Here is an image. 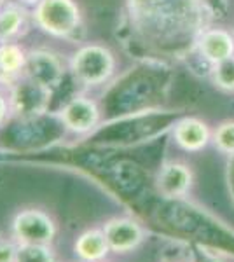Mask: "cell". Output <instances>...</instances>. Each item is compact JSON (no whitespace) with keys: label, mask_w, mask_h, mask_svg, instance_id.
<instances>
[{"label":"cell","mask_w":234,"mask_h":262,"mask_svg":"<svg viewBox=\"0 0 234 262\" xmlns=\"http://www.w3.org/2000/svg\"><path fill=\"white\" fill-rule=\"evenodd\" d=\"M28 30V11L21 4H6L0 9V44L16 42Z\"/></svg>","instance_id":"13"},{"label":"cell","mask_w":234,"mask_h":262,"mask_svg":"<svg viewBox=\"0 0 234 262\" xmlns=\"http://www.w3.org/2000/svg\"><path fill=\"white\" fill-rule=\"evenodd\" d=\"M16 262H58L51 245L18 243Z\"/></svg>","instance_id":"16"},{"label":"cell","mask_w":234,"mask_h":262,"mask_svg":"<svg viewBox=\"0 0 234 262\" xmlns=\"http://www.w3.org/2000/svg\"><path fill=\"white\" fill-rule=\"evenodd\" d=\"M53 91L40 84L30 81L27 77H19L12 84L9 93L11 112L21 119H33L42 116L49 107Z\"/></svg>","instance_id":"5"},{"label":"cell","mask_w":234,"mask_h":262,"mask_svg":"<svg viewBox=\"0 0 234 262\" xmlns=\"http://www.w3.org/2000/svg\"><path fill=\"white\" fill-rule=\"evenodd\" d=\"M116 58L112 51L100 44L79 48L70 60V72L75 81L84 86H100L114 75Z\"/></svg>","instance_id":"3"},{"label":"cell","mask_w":234,"mask_h":262,"mask_svg":"<svg viewBox=\"0 0 234 262\" xmlns=\"http://www.w3.org/2000/svg\"><path fill=\"white\" fill-rule=\"evenodd\" d=\"M205 11L199 0H130L131 19L147 37L168 39L190 32L198 37L203 30Z\"/></svg>","instance_id":"1"},{"label":"cell","mask_w":234,"mask_h":262,"mask_svg":"<svg viewBox=\"0 0 234 262\" xmlns=\"http://www.w3.org/2000/svg\"><path fill=\"white\" fill-rule=\"evenodd\" d=\"M27 54L18 42L0 44V81H18L23 77Z\"/></svg>","instance_id":"14"},{"label":"cell","mask_w":234,"mask_h":262,"mask_svg":"<svg viewBox=\"0 0 234 262\" xmlns=\"http://www.w3.org/2000/svg\"><path fill=\"white\" fill-rule=\"evenodd\" d=\"M173 142L185 152H201L211 142V129L198 117H184L173 126Z\"/></svg>","instance_id":"11"},{"label":"cell","mask_w":234,"mask_h":262,"mask_svg":"<svg viewBox=\"0 0 234 262\" xmlns=\"http://www.w3.org/2000/svg\"><path fill=\"white\" fill-rule=\"evenodd\" d=\"M18 242L14 238H0V262H16Z\"/></svg>","instance_id":"18"},{"label":"cell","mask_w":234,"mask_h":262,"mask_svg":"<svg viewBox=\"0 0 234 262\" xmlns=\"http://www.w3.org/2000/svg\"><path fill=\"white\" fill-rule=\"evenodd\" d=\"M194 46L199 56L211 67L234 54V35L225 28H203Z\"/></svg>","instance_id":"10"},{"label":"cell","mask_w":234,"mask_h":262,"mask_svg":"<svg viewBox=\"0 0 234 262\" xmlns=\"http://www.w3.org/2000/svg\"><path fill=\"white\" fill-rule=\"evenodd\" d=\"M11 112V103H9V98H6L4 93H0V126L6 122L7 116Z\"/></svg>","instance_id":"19"},{"label":"cell","mask_w":234,"mask_h":262,"mask_svg":"<svg viewBox=\"0 0 234 262\" xmlns=\"http://www.w3.org/2000/svg\"><path fill=\"white\" fill-rule=\"evenodd\" d=\"M210 77L215 88L225 93H234V54L231 58L210 67Z\"/></svg>","instance_id":"15"},{"label":"cell","mask_w":234,"mask_h":262,"mask_svg":"<svg viewBox=\"0 0 234 262\" xmlns=\"http://www.w3.org/2000/svg\"><path fill=\"white\" fill-rule=\"evenodd\" d=\"M32 18L37 28L58 39H70L80 28V9L74 0H40Z\"/></svg>","instance_id":"2"},{"label":"cell","mask_w":234,"mask_h":262,"mask_svg":"<svg viewBox=\"0 0 234 262\" xmlns=\"http://www.w3.org/2000/svg\"><path fill=\"white\" fill-rule=\"evenodd\" d=\"M11 234L18 243L51 245L56 236V224L44 210L25 208L12 219Z\"/></svg>","instance_id":"4"},{"label":"cell","mask_w":234,"mask_h":262,"mask_svg":"<svg viewBox=\"0 0 234 262\" xmlns=\"http://www.w3.org/2000/svg\"><path fill=\"white\" fill-rule=\"evenodd\" d=\"M105 232V238L109 242L110 252L117 255L135 252L140 248V245L145 242V229L142 224L130 217H114L109 219L101 226Z\"/></svg>","instance_id":"6"},{"label":"cell","mask_w":234,"mask_h":262,"mask_svg":"<svg viewBox=\"0 0 234 262\" xmlns=\"http://www.w3.org/2000/svg\"><path fill=\"white\" fill-rule=\"evenodd\" d=\"M194 184V173L189 164L169 161L161 166L156 177V187L161 196L168 200H178L189 194Z\"/></svg>","instance_id":"9"},{"label":"cell","mask_w":234,"mask_h":262,"mask_svg":"<svg viewBox=\"0 0 234 262\" xmlns=\"http://www.w3.org/2000/svg\"><path fill=\"white\" fill-rule=\"evenodd\" d=\"M19 4H27V6H37L40 0H18Z\"/></svg>","instance_id":"20"},{"label":"cell","mask_w":234,"mask_h":262,"mask_svg":"<svg viewBox=\"0 0 234 262\" xmlns=\"http://www.w3.org/2000/svg\"><path fill=\"white\" fill-rule=\"evenodd\" d=\"M63 126L75 135H88L100 122V107L95 100L86 96H75L61 108L59 114Z\"/></svg>","instance_id":"8"},{"label":"cell","mask_w":234,"mask_h":262,"mask_svg":"<svg viewBox=\"0 0 234 262\" xmlns=\"http://www.w3.org/2000/svg\"><path fill=\"white\" fill-rule=\"evenodd\" d=\"M6 4H7V0H0V9H2V7L6 6Z\"/></svg>","instance_id":"21"},{"label":"cell","mask_w":234,"mask_h":262,"mask_svg":"<svg viewBox=\"0 0 234 262\" xmlns=\"http://www.w3.org/2000/svg\"><path fill=\"white\" fill-rule=\"evenodd\" d=\"M168 262H180V260H168Z\"/></svg>","instance_id":"22"},{"label":"cell","mask_w":234,"mask_h":262,"mask_svg":"<svg viewBox=\"0 0 234 262\" xmlns=\"http://www.w3.org/2000/svg\"><path fill=\"white\" fill-rule=\"evenodd\" d=\"M23 77L54 91L61 84L63 77H65V69H63L61 60L54 53L37 49L30 51L27 54V65H25Z\"/></svg>","instance_id":"7"},{"label":"cell","mask_w":234,"mask_h":262,"mask_svg":"<svg viewBox=\"0 0 234 262\" xmlns=\"http://www.w3.org/2000/svg\"><path fill=\"white\" fill-rule=\"evenodd\" d=\"M211 143L225 156H234V121H224L211 131Z\"/></svg>","instance_id":"17"},{"label":"cell","mask_w":234,"mask_h":262,"mask_svg":"<svg viewBox=\"0 0 234 262\" xmlns=\"http://www.w3.org/2000/svg\"><path fill=\"white\" fill-rule=\"evenodd\" d=\"M74 253L80 262H105L110 255V247L101 227L88 229L75 238Z\"/></svg>","instance_id":"12"}]
</instances>
